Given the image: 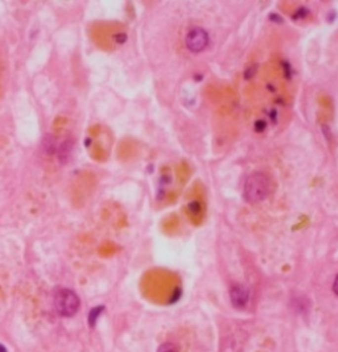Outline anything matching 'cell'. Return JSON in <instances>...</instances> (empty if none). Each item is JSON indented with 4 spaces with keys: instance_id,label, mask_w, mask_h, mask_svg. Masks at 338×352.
I'll return each mask as SVG.
<instances>
[{
    "instance_id": "7a4b0ae2",
    "label": "cell",
    "mask_w": 338,
    "mask_h": 352,
    "mask_svg": "<svg viewBox=\"0 0 338 352\" xmlns=\"http://www.w3.org/2000/svg\"><path fill=\"white\" fill-rule=\"evenodd\" d=\"M53 305L58 315L70 318L80 310V297L68 288H57L53 293Z\"/></svg>"
},
{
    "instance_id": "8992f818",
    "label": "cell",
    "mask_w": 338,
    "mask_h": 352,
    "mask_svg": "<svg viewBox=\"0 0 338 352\" xmlns=\"http://www.w3.org/2000/svg\"><path fill=\"white\" fill-rule=\"evenodd\" d=\"M157 352H178L177 346H174L173 343H164L161 344Z\"/></svg>"
},
{
    "instance_id": "277c9868",
    "label": "cell",
    "mask_w": 338,
    "mask_h": 352,
    "mask_svg": "<svg viewBox=\"0 0 338 352\" xmlns=\"http://www.w3.org/2000/svg\"><path fill=\"white\" fill-rule=\"evenodd\" d=\"M230 298H231V302H233L235 308H243V306L247 305L250 300L249 290H247L246 286L241 284L234 285L231 290H230Z\"/></svg>"
},
{
    "instance_id": "3957f363",
    "label": "cell",
    "mask_w": 338,
    "mask_h": 352,
    "mask_svg": "<svg viewBox=\"0 0 338 352\" xmlns=\"http://www.w3.org/2000/svg\"><path fill=\"white\" fill-rule=\"evenodd\" d=\"M185 45L190 52H202V50H205L206 46L209 45V35H208L205 29L202 28L190 29L188 35H186Z\"/></svg>"
},
{
    "instance_id": "5b68a950",
    "label": "cell",
    "mask_w": 338,
    "mask_h": 352,
    "mask_svg": "<svg viewBox=\"0 0 338 352\" xmlns=\"http://www.w3.org/2000/svg\"><path fill=\"white\" fill-rule=\"evenodd\" d=\"M103 312V306H97V308H94L91 312H90V315H89V322H90V326H94L95 324V322H97L98 316L101 315V313Z\"/></svg>"
},
{
    "instance_id": "6da1fadb",
    "label": "cell",
    "mask_w": 338,
    "mask_h": 352,
    "mask_svg": "<svg viewBox=\"0 0 338 352\" xmlns=\"http://www.w3.org/2000/svg\"><path fill=\"white\" fill-rule=\"evenodd\" d=\"M272 192V181L266 173H253L245 182L243 196L250 203L262 202L270 196Z\"/></svg>"
},
{
    "instance_id": "52a82bcc",
    "label": "cell",
    "mask_w": 338,
    "mask_h": 352,
    "mask_svg": "<svg viewBox=\"0 0 338 352\" xmlns=\"http://www.w3.org/2000/svg\"><path fill=\"white\" fill-rule=\"evenodd\" d=\"M333 290H334V293H336V294H337V297H338V276L336 277V280H334Z\"/></svg>"
},
{
    "instance_id": "ba28073f",
    "label": "cell",
    "mask_w": 338,
    "mask_h": 352,
    "mask_svg": "<svg viewBox=\"0 0 338 352\" xmlns=\"http://www.w3.org/2000/svg\"><path fill=\"white\" fill-rule=\"evenodd\" d=\"M0 352H7V350H5V347L3 346V344H0Z\"/></svg>"
}]
</instances>
